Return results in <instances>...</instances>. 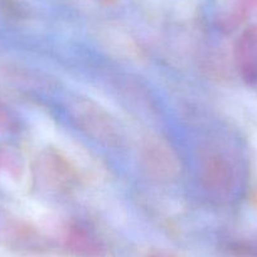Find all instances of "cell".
<instances>
[{"label":"cell","instance_id":"cell-7","mask_svg":"<svg viewBox=\"0 0 257 257\" xmlns=\"http://www.w3.org/2000/svg\"><path fill=\"white\" fill-rule=\"evenodd\" d=\"M256 8L257 0H239L238 3L233 7V9L227 14L226 18H223L221 26L226 31H233L237 27L241 26L248 18L252 11H254Z\"/></svg>","mask_w":257,"mask_h":257},{"label":"cell","instance_id":"cell-6","mask_svg":"<svg viewBox=\"0 0 257 257\" xmlns=\"http://www.w3.org/2000/svg\"><path fill=\"white\" fill-rule=\"evenodd\" d=\"M66 243L71 252L81 257H101L103 247L92 233L76 226L68 231Z\"/></svg>","mask_w":257,"mask_h":257},{"label":"cell","instance_id":"cell-9","mask_svg":"<svg viewBox=\"0 0 257 257\" xmlns=\"http://www.w3.org/2000/svg\"><path fill=\"white\" fill-rule=\"evenodd\" d=\"M106 2H107V3H111V2H113V0H106Z\"/></svg>","mask_w":257,"mask_h":257},{"label":"cell","instance_id":"cell-3","mask_svg":"<svg viewBox=\"0 0 257 257\" xmlns=\"http://www.w3.org/2000/svg\"><path fill=\"white\" fill-rule=\"evenodd\" d=\"M234 62L242 80L248 85L257 82V26L242 32L234 44Z\"/></svg>","mask_w":257,"mask_h":257},{"label":"cell","instance_id":"cell-8","mask_svg":"<svg viewBox=\"0 0 257 257\" xmlns=\"http://www.w3.org/2000/svg\"><path fill=\"white\" fill-rule=\"evenodd\" d=\"M252 206H253L254 211L257 212V189L254 190L253 194H252Z\"/></svg>","mask_w":257,"mask_h":257},{"label":"cell","instance_id":"cell-1","mask_svg":"<svg viewBox=\"0 0 257 257\" xmlns=\"http://www.w3.org/2000/svg\"><path fill=\"white\" fill-rule=\"evenodd\" d=\"M72 116L78 127L96 142L107 147H117L122 140L116 121L92 101H78L72 107Z\"/></svg>","mask_w":257,"mask_h":257},{"label":"cell","instance_id":"cell-2","mask_svg":"<svg viewBox=\"0 0 257 257\" xmlns=\"http://www.w3.org/2000/svg\"><path fill=\"white\" fill-rule=\"evenodd\" d=\"M142 159L145 169L159 180H172L180 172V163L174 150L162 139H149L143 147Z\"/></svg>","mask_w":257,"mask_h":257},{"label":"cell","instance_id":"cell-4","mask_svg":"<svg viewBox=\"0 0 257 257\" xmlns=\"http://www.w3.org/2000/svg\"><path fill=\"white\" fill-rule=\"evenodd\" d=\"M39 172L43 182L54 189H64L72 185L76 174L70 163L53 150H48L39 160Z\"/></svg>","mask_w":257,"mask_h":257},{"label":"cell","instance_id":"cell-5","mask_svg":"<svg viewBox=\"0 0 257 257\" xmlns=\"http://www.w3.org/2000/svg\"><path fill=\"white\" fill-rule=\"evenodd\" d=\"M203 182L216 196H228L233 188V172L229 163L217 154L207 158L203 165Z\"/></svg>","mask_w":257,"mask_h":257}]
</instances>
